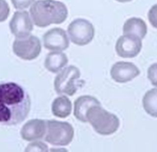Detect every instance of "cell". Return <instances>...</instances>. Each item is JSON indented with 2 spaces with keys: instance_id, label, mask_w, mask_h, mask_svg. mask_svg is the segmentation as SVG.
Masks as SVG:
<instances>
[{
  "instance_id": "6da1fadb",
  "label": "cell",
  "mask_w": 157,
  "mask_h": 152,
  "mask_svg": "<svg viewBox=\"0 0 157 152\" xmlns=\"http://www.w3.org/2000/svg\"><path fill=\"white\" fill-rule=\"evenodd\" d=\"M30 109V97L21 86L15 82L0 83V124H20Z\"/></svg>"
},
{
  "instance_id": "7a4b0ae2",
  "label": "cell",
  "mask_w": 157,
  "mask_h": 152,
  "mask_svg": "<svg viewBox=\"0 0 157 152\" xmlns=\"http://www.w3.org/2000/svg\"><path fill=\"white\" fill-rule=\"evenodd\" d=\"M30 14L33 23L38 27L61 24L67 18L68 12L65 5L55 0H38L32 5Z\"/></svg>"
},
{
  "instance_id": "3957f363",
  "label": "cell",
  "mask_w": 157,
  "mask_h": 152,
  "mask_svg": "<svg viewBox=\"0 0 157 152\" xmlns=\"http://www.w3.org/2000/svg\"><path fill=\"white\" fill-rule=\"evenodd\" d=\"M87 122H89L95 131L101 135H110L120 127V120L117 115L107 111L99 105H94L86 113Z\"/></svg>"
},
{
  "instance_id": "277c9868",
  "label": "cell",
  "mask_w": 157,
  "mask_h": 152,
  "mask_svg": "<svg viewBox=\"0 0 157 152\" xmlns=\"http://www.w3.org/2000/svg\"><path fill=\"white\" fill-rule=\"evenodd\" d=\"M75 131L71 124L56 120L46 121L44 141L55 146L68 145L72 141Z\"/></svg>"
},
{
  "instance_id": "5b68a950",
  "label": "cell",
  "mask_w": 157,
  "mask_h": 152,
  "mask_svg": "<svg viewBox=\"0 0 157 152\" xmlns=\"http://www.w3.org/2000/svg\"><path fill=\"white\" fill-rule=\"evenodd\" d=\"M81 72L75 65H71L59 72L54 81L55 90L58 94L74 95L78 90L77 81L80 78Z\"/></svg>"
},
{
  "instance_id": "8992f818",
  "label": "cell",
  "mask_w": 157,
  "mask_h": 152,
  "mask_svg": "<svg viewBox=\"0 0 157 152\" xmlns=\"http://www.w3.org/2000/svg\"><path fill=\"white\" fill-rule=\"evenodd\" d=\"M67 32L74 44L83 46L89 44L93 40L95 30L91 22L84 18H78L70 23Z\"/></svg>"
},
{
  "instance_id": "52a82bcc",
  "label": "cell",
  "mask_w": 157,
  "mask_h": 152,
  "mask_svg": "<svg viewBox=\"0 0 157 152\" xmlns=\"http://www.w3.org/2000/svg\"><path fill=\"white\" fill-rule=\"evenodd\" d=\"M12 49L14 53L20 58L30 61L41 53V44L38 37L30 35L25 38H15Z\"/></svg>"
},
{
  "instance_id": "ba28073f",
  "label": "cell",
  "mask_w": 157,
  "mask_h": 152,
  "mask_svg": "<svg viewBox=\"0 0 157 152\" xmlns=\"http://www.w3.org/2000/svg\"><path fill=\"white\" fill-rule=\"evenodd\" d=\"M11 32L16 38H22L31 35L33 22L27 11H17L9 23Z\"/></svg>"
},
{
  "instance_id": "9c48e42d",
  "label": "cell",
  "mask_w": 157,
  "mask_h": 152,
  "mask_svg": "<svg viewBox=\"0 0 157 152\" xmlns=\"http://www.w3.org/2000/svg\"><path fill=\"white\" fill-rule=\"evenodd\" d=\"M142 49V39L136 36L124 35L118 38L116 44V52L122 58H134Z\"/></svg>"
},
{
  "instance_id": "30bf717a",
  "label": "cell",
  "mask_w": 157,
  "mask_h": 152,
  "mask_svg": "<svg viewBox=\"0 0 157 152\" xmlns=\"http://www.w3.org/2000/svg\"><path fill=\"white\" fill-rule=\"evenodd\" d=\"M43 42L45 49L52 51L66 50L69 47V40L66 32L61 28H54L43 35Z\"/></svg>"
},
{
  "instance_id": "8fae6325",
  "label": "cell",
  "mask_w": 157,
  "mask_h": 152,
  "mask_svg": "<svg viewBox=\"0 0 157 152\" xmlns=\"http://www.w3.org/2000/svg\"><path fill=\"white\" fill-rule=\"evenodd\" d=\"M139 68L136 64L127 61H119L112 66L110 75L115 81L126 83L132 81L140 75Z\"/></svg>"
},
{
  "instance_id": "7c38bea8",
  "label": "cell",
  "mask_w": 157,
  "mask_h": 152,
  "mask_svg": "<svg viewBox=\"0 0 157 152\" xmlns=\"http://www.w3.org/2000/svg\"><path fill=\"white\" fill-rule=\"evenodd\" d=\"M46 131V121L32 119L27 121L21 129V137L26 141H35L44 138Z\"/></svg>"
},
{
  "instance_id": "4fadbf2b",
  "label": "cell",
  "mask_w": 157,
  "mask_h": 152,
  "mask_svg": "<svg viewBox=\"0 0 157 152\" xmlns=\"http://www.w3.org/2000/svg\"><path fill=\"white\" fill-rule=\"evenodd\" d=\"M101 104L100 101L94 97L90 95H83L79 97L75 101L74 115L78 120L81 122H87L86 113L90 107Z\"/></svg>"
},
{
  "instance_id": "5bb4252c",
  "label": "cell",
  "mask_w": 157,
  "mask_h": 152,
  "mask_svg": "<svg viewBox=\"0 0 157 152\" xmlns=\"http://www.w3.org/2000/svg\"><path fill=\"white\" fill-rule=\"evenodd\" d=\"M123 32L124 35H133L144 39L147 33V26L141 18H130L124 23Z\"/></svg>"
},
{
  "instance_id": "9a60e30c",
  "label": "cell",
  "mask_w": 157,
  "mask_h": 152,
  "mask_svg": "<svg viewBox=\"0 0 157 152\" xmlns=\"http://www.w3.org/2000/svg\"><path fill=\"white\" fill-rule=\"evenodd\" d=\"M68 58L67 55L61 52H52L47 55L44 61V67L52 73H58L64 66L67 65Z\"/></svg>"
},
{
  "instance_id": "2e32d148",
  "label": "cell",
  "mask_w": 157,
  "mask_h": 152,
  "mask_svg": "<svg viewBox=\"0 0 157 152\" xmlns=\"http://www.w3.org/2000/svg\"><path fill=\"white\" fill-rule=\"evenodd\" d=\"M72 104L67 97L60 96L54 100L52 104V111L55 116L64 118L68 117L71 113Z\"/></svg>"
},
{
  "instance_id": "e0dca14e",
  "label": "cell",
  "mask_w": 157,
  "mask_h": 152,
  "mask_svg": "<svg viewBox=\"0 0 157 152\" xmlns=\"http://www.w3.org/2000/svg\"><path fill=\"white\" fill-rule=\"evenodd\" d=\"M143 105L147 114L156 118L157 115V89L156 88L145 94L143 98Z\"/></svg>"
},
{
  "instance_id": "ac0fdd59",
  "label": "cell",
  "mask_w": 157,
  "mask_h": 152,
  "mask_svg": "<svg viewBox=\"0 0 157 152\" xmlns=\"http://www.w3.org/2000/svg\"><path fill=\"white\" fill-rule=\"evenodd\" d=\"M47 145L41 141H35V142L32 143L26 147L25 151H47Z\"/></svg>"
},
{
  "instance_id": "d6986e66",
  "label": "cell",
  "mask_w": 157,
  "mask_h": 152,
  "mask_svg": "<svg viewBox=\"0 0 157 152\" xmlns=\"http://www.w3.org/2000/svg\"><path fill=\"white\" fill-rule=\"evenodd\" d=\"M10 12L9 4L6 0H0V22L6 21Z\"/></svg>"
},
{
  "instance_id": "ffe728a7",
  "label": "cell",
  "mask_w": 157,
  "mask_h": 152,
  "mask_svg": "<svg viewBox=\"0 0 157 152\" xmlns=\"http://www.w3.org/2000/svg\"><path fill=\"white\" fill-rule=\"evenodd\" d=\"M14 8L16 9H27L29 6H32L35 0H11Z\"/></svg>"
},
{
  "instance_id": "44dd1931",
  "label": "cell",
  "mask_w": 157,
  "mask_h": 152,
  "mask_svg": "<svg viewBox=\"0 0 157 152\" xmlns=\"http://www.w3.org/2000/svg\"><path fill=\"white\" fill-rule=\"evenodd\" d=\"M149 79L151 81L153 85H156V64H153L150 67L148 71Z\"/></svg>"
},
{
  "instance_id": "7402d4cb",
  "label": "cell",
  "mask_w": 157,
  "mask_h": 152,
  "mask_svg": "<svg viewBox=\"0 0 157 152\" xmlns=\"http://www.w3.org/2000/svg\"><path fill=\"white\" fill-rule=\"evenodd\" d=\"M117 1L120 2H128L132 1V0H117Z\"/></svg>"
}]
</instances>
